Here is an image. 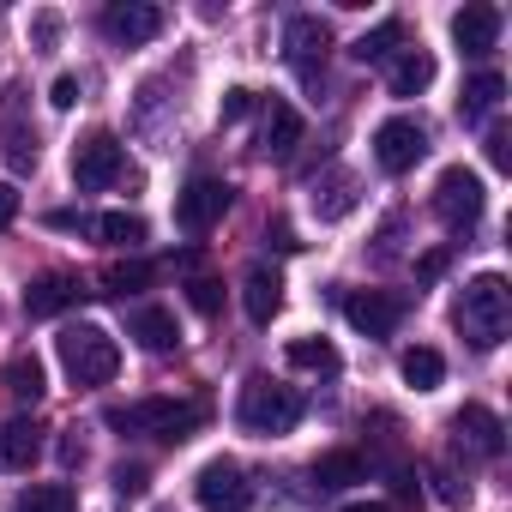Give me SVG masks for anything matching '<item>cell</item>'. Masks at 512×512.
Masks as SVG:
<instances>
[{
  "label": "cell",
  "mask_w": 512,
  "mask_h": 512,
  "mask_svg": "<svg viewBox=\"0 0 512 512\" xmlns=\"http://www.w3.org/2000/svg\"><path fill=\"white\" fill-rule=\"evenodd\" d=\"M31 37H37V49H55V37H61V19H55V13H37Z\"/></svg>",
  "instance_id": "obj_35"
},
{
  "label": "cell",
  "mask_w": 512,
  "mask_h": 512,
  "mask_svg": "<svg viewBox=\"0 0 512 512\" xmlns=\"http://www.w3.org/2000/svg\"><path fill=\"white\" fill-rule=\"evenodd\" d=\"M193 500H199L205 512H247V506H253V482H247V470H241L235 458H211V464H199V476H193Z\"/></svg>",
  "instance_id": "obj_7"
},
{
  "label": "cell",
  "mask_w": 512,
  "mask_h": 512,
  "mask_svg": "<svg viewBox=\"0 0 512 512\" xmlns=\"http://www.w3.org/2000/svg\"><path fill=\"white\" fill-rule=\"evenodd\" d=\"M247 109H253V91H241V85H235V91H223V103H217V121L229 127V121H241Z\"/></svg>",
  "instance_id": "obj_32"
},
{
  "label": "cell",
  "mask_w": 512,
  "mask_h": 512,
  "mask_svg": "<svg viewBox=\"0 0 512 512\" xmlns=\"http://www.w3.org/2000/svg\"><path fill=\"white\" fill-rule=\"evenodd\" d=\"M103 422L115 434H157V440H187L205 422V404H181V398H139V404H109Z\"/></svg>",
  "instance_id": "obj_3"
},
{
  "label": "cell",
  "mask_w": 512,
  "mask_h": 512,
  "mask_svg": "<svg viewBox=\"0 0 512 512\" xmlns=\"http://www.w3.org/2000/svg\"><path fill=\"white\" fill-rule=\"evenodd\" d=\"M115 488L121 494H145L151 488V470L145 464H115Z\"/></svg>",
  "instance_id": "obj_33"
},
{
  "label": "cell",
  "mask_w": 512,
  "mask_h": 512,
  "mask_svg": "<svg viewBox=\"0 0 512 512\" xmlns=\"http://www.w3.org/2000/svg\"><path fill=\"white\" fill-rule=\"evenodd\" d=\"M422 157H428V127L416 115H392V121L374 127V163L386 175H410Z\"/></svg>",
  "instance_id": "obj_6"
},
{
  "label": "cell",
  "mask_w": 512,
  "mask_h": 512,
  "mask_svg": "<svg viewBox=\"0 0 512 512\" xmlns=\"http://www.w3.org/2000/svg\"><path fill=\"white\" fill-rule=\"evenodd\" d=\"M302 145V115L284 103V97H272L266 103V121H260V151L266 157H290Z\"/></svg>",
  "instance_id": "obj_18"
},
{
  "label": "cell",
  "mask_w": 512,
  "mask_h": 512,
  "mask_svg": "<svg viewBox=\"0 0 512 512\" xmlns=\"http://www.w3.org/2000/svg\"><path fill=\"white\" fill-rule=\"evenodd\" d=\"M79 296H85L79 272H43V278H31V290H25V314H31V320H55V314H67Z\"/></svg>",
  "instance_id": "obj_15"
},
{
  "label": "cell",
  "mask_w": 512,
  "mask_h": 512,
  "mask_svg": "<svg viewBox=\"0 0 512 512\" xmlns=\"http://www.w3.org/2000/svg\"><path fill=\"white\" fill-rule=\"evenodd\" d=\"M266 241H272L278 253H296V247H302V241L290 235V223H272V229H266Z\"/></svg>",
  "instance_id": "obj_39"
},
{
  "label": "cell",
  "mask_w": 512,
  "mask_h": 512,
  "mask_svg": "<svg viewBox=\"0 0 512 512\" xmlns=\"http://www.w3.org/2000/svg\"><path fill=\"white\" fill-rule=\"evenodd\" d=\"M488 163L494 169H512V133L506 127H488Z\"/></svg>",
  "instance_id": "obj_34"
},
{
  "label": "cell",
  "mask_w": 512,
  "mask_h": 512,
  "mask_svg": "<svg viewBox=\"0 0 512 512\" xmlns=\"http://www.w3.org/2000/svg\"><path fill=\"white\" fill-rule=\"evenodd\" d=\"M49 103H55V109H73V103H79V79H73V73H61V79H55V91H49Z\"/></svg>",
  "instance_id": "obj_36"
},
{
  "label": "cell",
  "mask_w": 512,
  "mask_h": 512,
  "mask_svg": "<svg viewBox=\"0 0 512 512\" xmlns=\"http://www.w3.org/2000/svg\"><path fill=\"white\" fill-rule=\"evenodd\" d=\"M482 175L476 169H464V163H452V169H440V181H434V217L440 223H452V229H464V223H476L482 217Z\"/></svg>",
  "instance_id": "obj_9"
},
{
  "label": "cell",
  "mask_w": 512,
  "mask_h": 512,
  "mask_svg": "<svg viewBox=\"0 0 512 512\" xmlns=\"http://www.w3.org/2000/svg\"><path fill=\"white\" fill-rule=\"evenodd\" d=\"M344 512H386L380 500H356V506H344Z\"/></svg>",
  "instance_id": "obj_41"
},
{
  "label": "cell",
  "mask_w": 512,
  "mask_h": 512,
  "mask_svg": "<svg viewBox=\"0 0 512 512\" xmlns=\"http://www.w3.org/2000/svg\"><path fill=\"white\" fill-rule=\"evenodd\" d=\"M163 512H169V506H163Z\"/></svg>",
  "instance_id": "obj_42"
},
{
  "label": "cell",
  "mask_w": 512,
  "mask_h": 512,
  "mask_svg": "<svg viewBox=\"0 0 512 512\" xmlns=\"http://www.w3.org/2000/svg\"><path fill=\"white\" fill-rule=\"evenodd\" d=\"M55 356H61V368H67L73 386H109V380L121 374V344H115L103 326H91V320L67 326V332L55 338Z\"/></svg>",
  "instance_id": "obj_2"
},
{
  "label": "cell",
  "mask_w": 512,
  "mask_h": 512,
  "mask_svg": "<svg viewBox=\"0 0 512 512\" xmlns=\"http://www.w3.org/2000/svg\"><path fill=\"white\" fill-rule=\"evenodd\" d=\"M290 368H308V374H338V350L326 338H290Z\"/></svg>",
  "instance_id": "obj_29"
},
{
  "label": "cell",
  "mask_w": 512,
  "mask_h": 512,
  "mask_svg": "<svg viewBox=\"0 0 512 512\" xmlns=\"http://www.w3.org/2000/svg\"><path fill=\"white\" fill-rule=\"evenodd\" d=\"M500 97H506V79H500V73H476V79L464 85V97H458V115L476 127V121H488V115L500 109Z\"/></svg>",
  "instance_id": "obj_24"
},
{
  "label": "cell",
  "mask_w": 512,
  "mask_h": 512,
  "mask_svg": "<svg viewBox=\"0 0 512 512\" xmlns=\"http://www.w3.org/2000/svg\"><path fill=\"white\" fill-rule=\"evenodd\" d=\"M314 482H320V488H350V482H368V458H362V452H350V446H338V452H326V458L314 464Z\"/></svg>",
  "instance_id": "obj_25"
},
{
  "label": "cell",
  "mask_w": 512,
  "mask_h": 512,
  "mask_svg": "<svg viewBox=\"0 0 512 512\" xmlns=\"http://www.w3.org/2000/svg\"><path fill=\"white\" fill-rule=\"evenodd\" d=\"M344 314H350L356 332H368V338H392L398 320L410 314V302L392 296V290H356V296H344Z\"/></svg>",
  "instance_id": "obj_10"
},
{
  "label": "cell",
  "mask_w": 512,
  "mask_h": 512,
  "mask_svg": "<svg viewBox=\"0 0 512 512\" xmlns=\"http://www.w3.org/2000/svg\"><path fill=\"white\" fill-rule=\"evenodd\" d=\"M0 386H7V398H19V404H43V392H49V380H43V362H37L31 350L7 356V368H0Z\"/></svg>",
  "instance_id": "obj_20"
},
{
  "label": "cell",
  "mask_w": 512,
  "mask_h": 512,
  "mask_svg": "<svg viewBox=\"0 0 512 512\" xmlns=\"http://www.w3.org/2000/svg\"><path fill=\"white\" fill-rule=\"evenodd\" d=\"M127 332H133V338H139V350H151V356H163V350H175V344H181V326H175V314H169V308H157V302L133 308Z\"/></svg>",
  "instance_id": "obj_19"
},
{
  "label": "cell",
  "mask_w": 512,
  "mask_h": 512,
  "mask_svg": "<svg viewBox=\"0 0 512 512\" xmlns=\"http://www.w3.org/2000/svg\"><path fill=\"white\" fill-rule=\"evenodd\" d=\"M151 278H157V266H145V260H133V266H109V272H103V290L127 296V290H145Z\"/></svg>",
  "instance_id": "obj_30"
},
{
  "label": "cell",
  "mask_w": 512,
  "mask_h": 512,
  "mask_svg": "<svg viewBox=\"0 0 512 512\" xmlns=\"http://www.w3.org/2000/svg\"><path fill=\"white\" fill-rule=\"evenodd\" d=\"M235 422H241L247 434H260V440H272V434H290V428L302 422V392H296V386H284V380L253 374V380L241 386Z\"/></svg>",
  "instance_id": "obj_4"
},
{
  "label": "cell",
  "mask_w": 512,
  "mask_h": 512,
  "mask_svg": "<svg viewBox=\"0 0 512 512\" xmlns=\"http://www.w3.org/2000/svg\"><path fill=\"white\" fill-rule=\"evenodd\" d=\"M440 272H446V247H434V253H422V260H416V278L422 284H434Z\"/></svg>",
  "instance_id": "obj_37"
},
{
  "label": "cell",
  "mask_w": 512,
  "mask_h": 512,
  "mask_svg": "<svg viewBox=\"0 0 512 512\" xmlns=\"http://www.w3.org/2000/svg\"><path fill=\"white\" fill-rule=\"evenodd\" d=\"M452 440H458L464 458H500L506 452V428H500V416L488 404H464L452 416Z\"/></svg>",
  "instance_id": "obj_11"
},
{
  "label": "cell",
  "mask_w": 512,
  "mask_h": 512,
  "mask_svg": "<svg viewBox=\"0 0 512 512\" xmlns=\"http://www.w3.org/2000/svg\"><path fill=\"white\" fill-rule=\"evenodd\" d=\"M386 85H392V97H416V91H428V85H434V55H428V49H398Z\"/></svg>",
  "instance_id": "obj_21"
},
{
  "label": "cell",
  "mask_w": 512,
  "mask_h": 512,
  "mask_svg": "<svg viewBox=\"0 0 512 512\" xmlns=\"http://www.w3.org/2000/svg\"><path fill=\"white\" fill-rule=\"evenodd\" d=\"M19 512H79V494L67 482H31L19 494Z\"/></svg>",
  "instance_id": "obj_28"
},
{
  "label": "cell",
  "mask_w": 512,
  "mask_h": 512,
  "mask_svg": "<svg viewBox=\"0 0 512 512\" xmlns=\"http://www.w3.org/2000/svg\"><path fill=\"white\" fill-rule=\"evenodd\" d=\"M229 199H235V187H229V181H217V175H193V181L175 193V229L205 235L211 223H223Z\"/></svg>",
  "instance_id": "obj_8"
},
{
  "label": "cell",
  "mask_w": 512,
  "mask_h": 512,
  "mask_svg": "<svg viewBox=\"0 0 512 512\" xmlns=\"http://www.w3.org/2000/svg\"><path fill=\"white\" fill-rule=\"evenodd\" d=\"M79 229H85V235H97L103 247H139V241H145V217H133V211H103V217H79Z\"/></svg>",
  "instance_id": "obj_22"
},
{
  "label": "cell",
  "mask_w": 512,
  "mask_h": 512,
  "mask_svg": "<svg viewBox=\"0 0 512 512\" xmlns=\"http://www.w3.org/2000/svg\"><path fill=\"white\" fill-rule=\"evenodd\" d=\"M43 458V422L37 416H7L0 422V470H31Z\"/></svg>",
  "instance_id": "obj_16"
},
{
  "label": "cell",
  "mask_w": 512,
  "mask_h": 512,
  "mask_svg": "<svg viewBox=\"0 0 512 512\" xmlns=\"http://www.w3.org/2000/svg\"><path fill=\"white\" fill-rule=\"evenodd\" d=\"M398 374H404L416 392H434V386L446 380V356H440V350H428V344H416V350H404V356H398Z\"/></svg>",
  "instance_id": "obj_26"
},
{
  "label": "cell",
  "mask_w": 512,
  "mask_h": 512,
  "mask_svg": "<svg viewBox=\"0 0 512 512\" xmlns=\"http://www.w3.org/2000/svg\"><path fill=\"white\" fill-rule=\"evenodd\" d=\"M452 320H458V332L470 338V350H494V344L512 332V290H506V278H500V272L470 278L464 296H458V308H452Z\"/></svg>",
  "instance_id": "obj_1"
},
{
  "label": "cell",
  "mask_w": 512,
  "mask_h": 512,
  "mask_svg": "<svg viewBox=\"0 0 512 512\" xmlns=\"http://www.w3.org/2000/svg\"><path fill=\"white\" fill-rule=\"evenodd\" d=\"M103 31H109L115 43L139 49V43L163 37V7H151V0H115V7L103 13Z\"/></svg>",
  "instance_id": "obj_13"
},
{
  "label": "cell",
  "mask_w": 512,
  "mask_h": 512,
  "mask_svg": "<svg viewBox=\"0 0 512 512\" xmlns=\"http://www.w3.org/2000/svg\"><path fill=\"white\" fill-rule=\"evenodd\" d=\"M452 43H458V55L488 61L494 43H500V13L488 7V0H470V7H458V13H452Z\"/></svg>",
  "instance_id": "obj_12"
},
{
  "label": "cell",
  "mask_w": 512,
  "mask_h": 512,
  "mask_svg": "<svg viewBox=\"0 0 512 512\" xmlns=\"http://www.w3.org/2000/svg\"><path fill=\"white\" fill-rule=\"evenodd\" d=\"M284 49H290V67L314 79V67H320L326 49H332V25H326L320 13H296V19L284 25Z\"/></svg>",
  "instance_id": "obj_14"
},
{
  "label": "cell",
  "mask_w": 512,
  "mask_h": 512,
  "mask_svg": "<svg viewBox=\"0 0 512 512\" xmlns=\"http://www.w3.org/2000/svg\"><path fill=\"white\" fill-rule=\"evenodd\" d=\"M241 308H247L253 326H272L278 308H284V278H278L272 266H253V272L241 278Z\"/></svg>",
  "instance_id": "obj_17"
},
{
  "label": "cell",
  "mask_w": 512,
  "mask_h": 512,
  "mask_svg": "<svg viewBox=\"0 0 512 512\" xmlns=\"http://www.w3.org/2000/svg\"><path fill=\"white\" fill-rule=\"evenodd\" d=\"M398 49H404V19H380L374 31H362V37L350 43V61L374 67V61H392Z\"/></svg>",
  "instance_id": "obj_23"
},
{
  "label": "cell",
  "mask_w": 512,
  "mask_h": 512,
  "mask_svg": "<svg viewBox=\"0 0 512 512\" xmlns=\"http://www.w3.org/2000/svg\"><path fill=\"white\" fill-rule=\"evenodd\" d=\"M127 175V145L109 133V127H91L79 145H73V181H79V193H103V187H115Z\"/></svg>",
  "instance_id": "obj_5"
},
{
  "label": "cell",
  "mask_w": 512,
  "mask_h": 512,
  "mask_svg": "<svg viewBox=\"0 0 512 512\" xmlns=\"http://www.w3.org/2000/svg\"><path fill=\"white\" fill-rule=\"evenodd\" d=\"M314 211H320L326 223L350 217V211H356V175H344V169H338L332 181H320V187H314Z\"/></svg>",
  "instance_id": "obj_27"
},
{
  "label": "cell",
  "mask_w": 512,
  "mask_h": 512,
  "mask_svg": "<svg viewBox=\"0 0 512 512\" xmlns=\"http://www.w3.org/2000/svg\"><path fill=\"white\" fill-rule=\"evenodd\" d=\"M13 217H19V187L0 181V229H13Z\"/></svg>",
  "instance_id": "obj_38"
},
{
  "label": "cell",
  "mask_w": 512,
  "mask_h": 512,
  "mask_svg": "<svg viewBox=\"0 0 512 512\" xmlns=\"http://www.w3.org/2000/svg\"><path fill=\"white\" fill-rule=\"evenodd\" d=\"M187 302H193L199 314H217V308H223V284H217V278H193V284H187Z\"/></svg>",
  "instance_id": "obj_31"
},
{
  "label": "cell",
  "mask_w": 512,
  "mask_h": 512,
  "mask_svg": "<svg viewBox=\"0 0 512 512\" xmlns=\"http://www.w3.org/2000/svg\"><path fill=\"white\" fill-rule=\"evenodd\" d=\"M61 458H67V464H85V440H79V434H67V440H61Z\"/></svg>",
  "instance_id": "obj_40"
}]
</instances>
